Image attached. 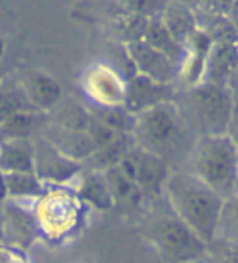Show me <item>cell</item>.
Returning <instances> with one entry per match:
<instances>
[{
	"label": "cell",
	"instance_id": "cell-21",
	"mask_svg": "<svg viewBox=\"0 0 238 263\" xmlns=\"http://www.w3.org/2000/svg\"><path fill=\"white\" fill-rule=\"evenodd\" d=\"M142 40L147 44H150L152 48H155L162 54H165L167 58H170L178 67L181 66L183 58H185V46L180 44L170 34V31L165 28V25L162 23L160 16L149 18L147 25H145Z\"/></svg>",
	"mask_w": 238,
	"mask_h": 263
},
{
	"label": "cell",
	"instance_id": "cell-25",
	"mask_svg": "<svg viewBox=\"0 0 238 263\" xmlns=\"http://www.w3.org/2000/svg\"><path fill=\"white\" fill-rule=\"evenodd\" d=\"M33 110L25 97L18 77H0V121L7 120L16 113Z\"/></svg>",
	"mask_w": 238,
	"mask_h": 263
},
{
	"label": "cell",
	"instance_id": "cell-39",
	"mask_svg": "<svg viewBox=\"0 0 238 263\" xmlns=\"http://www.w3.org/2000/svg\"><path fill=\"white\" fill-rule=\"evenodd\" d=\"M185 263H207L204 260V257H201V258H196V260H191V261H185Z\"/></svg>",
	"mask_w": 238,
	"mask_h": 263
},
{
	"label": "cell",
	"instance_id": "cell-14",
	"mask_svg": "<svg viewBox=\"0 0 238 263\" xmlns=\"http://www.w3.org/2000/svg\"><path fill=\"white\" fill-rule=\"evenodd\" d=\"M212 43L214 41L210 40V36L203 28H199L185 44V58L180 66L178 77V82L183 88L193 87L203 80L206 59L212 48Z\"/></svg>",
	"mask_w": 238,
	"mask_h": 263
},
{
	"label": "cell",
	"instance_id": "cell-22",
	"mask_svg": "<svg viewBox=\"0 0 238 263\" xmlns=\"http://www.w3.org/2000/svg\"><path fill=\"white\" fill-rule=\"evenodd\" d=\"M44 113L28 110L16 113L0 121V141L10 139H34L41 124L44 123Z\"/></svg>",
	"mask_w": 238,
	"mask_h": 263
},
{
	"label": "cell",
	"instance_id": "cell-30",
	"mask_svg": "<svg viewBox=\"0 0 238 263\" xmlns=\"http://www.w3.org/2000/svg\"><path fill=\"white\" fill-rule=\"evenodd\" d=\"M116 2L124 13L149 20V18L160 16L170 0H116Z\"/></svg>",
	"mask_w": 238,
	"mask_h": 263
},
{
	"label": "cell",
	"instance_id": "cell-15",
	"mask_svg": "<svg viewBox=\"0 0 238 263\" xmlns=\"http://www.w3.org/2000/svg\"><path fill=\"white\" fill-rule=\"evenodd\" d=\"M238 64V44L236 43H212L201 82L217 87H227L233 70Z\"/></svg>",
	"mask_w": 238,
	"mask_h": 263
},
{
	"label": "cell",
	"instance_id": "cell-40",
	"mask_svg": "<svg viewBox=\"0 0 238 263\" xmlns=\"http://www.w3.org/2000/svg\"><path fill=\"white\" fill-rule=\"evenodd\" d=\"M235 192H238V165H236V190Z\"/></svg>",
	"mask_w": 238,
	"mask_h": 263
},
{
	"label": "cell",
	"instance_id": "cell-13",
	"mask_svg": "<svg viewBox=\"0 0 238 263\" xmlns=\"http://www.w3.org/2000/svg\"><path fill=\"white\" fill-rule=\"evenodd\" d=\"M18 80H20L25 97L34 111L49 115L62 102L61 84L43 70H26L25 74L18 77Z\"/></svg>",
	"mask_w": 238,
	"mask_h": 263
},
{
	"label": "cell",
	"instance_id": "cell-5",
	"mask_svg": "<svg viewBox=\"0 0 238 263\" xmlns=\"http://www.w3.org/2000/svg\"><path fill=\"white\" fill-rule=\"evenodd\" d=\"M175 103L196 136L225 134L233 113V98L227 87L199 82L176 93Z\"/></svg>",
	"mask_w": 238,
	"mask_h": 263
},
{
	"label": "cell",
	"instance_id": "cell-32",
	"mask_svg": "<svg viewBox=\"0 0 238 263\" xmlns=\"http://www.w3.org/2000/svg\"><path fill=\"white\" fill-rule=\"evenodd\" d=\"M0 263H33L25 250L0 243Z\"/></svg>",
	"mask_w": 238,
	"mask_h": 263
},
{
	"label": "cell",
	"instance_id": "cell-33",
	"mask_svg": "<svg viewBox=\"0 0 238 263\" xmlns=\"http://www.w3.org/2000/svg\"><path fill=\"white\" fill-rule=\"evenodd\" d=\"M227 134L230 136V139L235 142V146L238 147V106L233 108L230 123H228V128H227Z\"/></svg>",
	"mask_w": 238,
	"mask_h": 263
},
{
	"label": "cell",
	"instance_id": "cell-11",
	"mask_svg": "<svg viewBox=\"0 0 238 263\" xmlns=\"http://www.w3.org/2000/svg\"><path fill=\"white\" fill-rule=\"evenodd\" d=\"M126 51L129 56L135 74L149 77L160 84H178L180 67L165 54L152 48L144 40L126 43Z\"/></svg>",
	"mask_w": 238,
	"mask_h": 263
},
{
	"label": "cell",
	"instance_id": "cell-9",
	"mask_svg": "<svg viewBox=\"0 0 238 263\" xmlns=\"http://www.w3.org/2000/svg\"><path fill=\"white\" fill-rule=\"evenodd\" d=\"M34 146V174L46 186H72L84 164L67 157L56 146L44 138L36 136L33 139Z\"/></svg>",
	"mask_w": 238,
	"mask_h": 263
},
{
	"label": "cell",
	"instance_id": "cell-4",
	"mask_svg": "<svg viewBox=\"0 0 238 263\" xmlns=\"http://www.w3.org/2000/svg\"><path fill=\"white\" fill-rule=\"evenodd\" d=\"M186 170L222 198L236 190L238 147L225 134L197 136L185 159Z\"/></svg>",
	"mask_w": 238,
	"mask_h": 263
},
{
	"label": "cell",
	"instance_id": "cell-10",
	"mask_svg": "<svg viewBox=\"0 0 238 263\" xmlns=\"http://www.w3.org/2000/svg\"><path fill=\"white\" fill-rule=\"evenodd\" d=\"M33 203L16 201V199H8V198L0 201V214H2V226H4V243L26 250L36 240L41 239L38 224H36L34 211H33Z\"/></svg>",
	"mask_w": 238,
	"mask_h": 263
},
{
	"label": "cell",
	"instance_id": "cell-37",
	"mask_svg": "<svg viewBox=\"0 0 238 263\" xmlns=\"http://www.w3.org/2000/svg\"><path fill=\"white\" fill-rule=\"evenodd\" d=\"M4 54H5V40L0 36V59L4 58Z\"/></svg>",
	"mask_w": 238,
	"mask_h": 263
},
{
	"label": "cell",
	"instance_id": "cell-24",
	"mask_svg": "<svg viewBox=\"0 0 238 263\" xmlns=\"http://www.w3.org/2000/svg\"><path fill=\"white\" fill-rule=\"evenodd\" d=\"M132 146H134V139L131 134H119L111 142H108L106 146L100 147L98 151L91 154L84 162V165H87V168L98 170V172L116 167Z\"/></svg>",
	"mask_w": 238,
	"mask_h": 263
},
{
	"label": "cell",
	"instance_id": "cell-19",
	"mask_svg": "<svg viewBox=\"0 0 238 263\" xmlns=\"http://www.w3.org/2000/svg\"><path fill=\"white\" fill-rule=\"evenodd\" d=\"M160 20L173 38L183 46L199 30L197 13L181 0H170L160 15Z\"/></svg>",
	"mask_w": 238,
	"mask_h": 263
},
{
	"label": "cell",
	"instance_id": "cell-7",
	"mask_svg": "<svg viewBox=\"0 0 238 263\" xmlns=\"http://www.w3.org/2000/svg\"><path fill=\"white\" fill-rule=\"evenodd\" d=\"M131 181L139 186L149 199L160 198L171 165L162 157L134 146L116 165Z\"/></svg>",
	"mask_w": 238,
	"mask_h": 263
},
{
	"label": "cell",
	"instance_id": "cell-3",
	"mask_svg": "<svg viewBox=\"0 0 238 263\" xmlns=\"http://www.w3.org/2000/svg\"><path fill=\"white\" fill-rule=\"evenodd\" d=\"M141 234L162 263H185L204 255L206 242L170 210L163 196L158 208L145 211Z\"/></svg>",
	"mask_w": 238,
	"mask_h": 263
},
{
	"label": "cell",
	"instance_id": "cell-23",
	"mask_svg": "<svg viewBox=\"0 0 238 263\" xmlns=\"http://www.w3.org/2000/svg\"><path fill=\"white\" fill-rule=\"evenodd\" d=\"M5 198L16 201H36L44 192L46 186L34 172H20V174L4 175Z\"/></svg>",
	"mask_w": 238,
	"mask_h": 263
},
{
	"label": "cell",
	"instance_id": "cell-29",
	"mask_svg": "<svg viewBox=\"0 0 238 263\" xmlns=\"http://www.w3.org/2000/svg\"><path fill=\"white\" fill-rule=\"evenodd\" d=\"M203 257L207 263H238V240L214 237L206 243Z\"/></svg>",
	"mask_w": 238,
	"mask_h": 263
},
{
	"label": "cell",
	"instance_id": "cell-26",
	"mask_svg": "<svg viewBox=\"0 0 238 263\" xmlns=\"http://www.w3.org/2000/svg\"><path fill=\"white\" fill-rule=\"evenodd\" d=\"M90 115L93 120L106 126L117 134H132L135 124V115H132L124 105L116 106H96L90 108Z\"/></svg>",
	"mask_w": 238,
	"mask_h": 263
},
{
	"label": "cell",
	"instance_id": "cell-2",
	"mask_svg": "<svg viewBox=\"0 0 238 263\" xmlns=\"http://www.w3.org/2000/svg\"><path fill=\"white\" fill-rule=\"evenodd\" d=\"M131 136L135 146L162 157L170 165L176 157L185 156L186 159L196 139L175 100L135 115Z\"/></svg>",
	"mask_w": 238,
	"mask_h": 263
},
{
	"label": "cell",
	"instance_id": "cell-38",
	"mask_svg": "<svg viewBox=\"0 0 238 263\" xmlns=\"http://www.w3.org/2000/svg\"><path fill=\"white\" fill-rule=\"evenodd\" d=\"M0 243H4V226H2V214H0Z\"/></svg>",
	"mask_w": 238,
	"mask_h": 263
},
{
	"label": "cell",
	"instance_id": "cell-16",
	"mask_svg": "<svg viewBox=\"0 0 238 263\" xmlns=\"http://www.w3.org/2000/svg\"><path fill=\"white\" fill-rule=\"evenodd\" d=\"M72 188H74L77 196L82 199V203L90 208V210L105 213L114 208L103 172L84 168L77 177V180L72 183Z\"/></svg>",
	"mask_w": 238,
	"mask_h": 263
},
{
	"label": "cell",
	"instance_id": "cell-28",
	"mask_svg": "<svg viewBox=\"0 0 238 263\" xmlns=\"http://www.w3.org/2000/svg\"><path fill=\"white\" fill-rule=\"evenodd\" d=\"M215 237L238 240V192H233L224 198Z\"/></svg>",
	"mask_w": 238,
	"mask_h": 263
},
{
	"label": "cell",
	"instance_id": "cell-27",
	"mask_svg": "<svg viewBox=\"0 0 238 263\" xmlns=\"http://www.w3.org/2000/svg\"><path fill=\"white\" fill-rule=\"evenodd\" d=\"M51 113H54L52 124L70 131H87L91 121L90 110H85V108H82L74 102H67V103L61 102Z\"/></svg>",
	"mask_w": 238,
	"mask_h": 263
},
{
	"label": "cell",
	"instance_id": "cell-20",
	"mask_svg": "<svg viewBox=\"0 0 238 263\" xmlns=\"http://www.w3.org/2000/svg\"><path fill=\"white\" fill-rule=\"evenodd\" d=\"M0 172L4 175L34 172L33 139L0 141Z\"/></svg>",
	"mask_w": 238,
	"mask_h": 263
},
{
	"label": "cell",
	"instance_id": "cell-6",
	"mask_svg": "<svg viewBox=\"0 0 238 263\" xmlns=\"http://www.w3.org/2000/svg\"><path fill=\"white\" fill-rule=\"evenodd\" d=\"M87 210L72 186H48L33 203L41 237L51 242L74 237L84 226Z\"/></svg>",
	"mask_w": 238,
	"mask_h": 263
},
{
	"label": "cell",
	"instance_id": "cell-34",
	"mask_svg": "<svg viewBox=\"0 0 238 263\" xmlns=\"http://www.w3.org/2000/svg\"><path fill=\"white\" fill-rule=\"evenodd\" d=\"M227 88H228V92H230V95H232V98H233L235 106H238V64H236V67H235V70H233V74H232L230 80H228Z\"/></svg>",
	"mask_w": 238,
	"mask_h": 263
},
{
	"label": "cell",
	"instance_id": "cell-36",
	"mask_svg": "<svg viewBox=\"0 0 238 263\" xmlns=\"http://www.w3.org/2000/svg\"><path fill=\"white\" fill-rule=\"evenodd\" d=\"M5 199V186H4V174L0 172V201Z\"/></svg>",
	"mask_w": 238,
	"mask_h": 263
},
{
	"label": "cell",
	"instance_id": "cell-12",
	"mask_svg": "<svg viewBox=\"0 0 238 263\" xmlns=\"http://www.w3.org/2000/svg\"><path fill=\"white\" fill-rule=\"evenodd\" d=\"M176 93V85L160 84L141 74H134L127 79L124 106L132 115H139L160 103L173 102Z\"/></svg>",
	"mask_w": 238,
	"mask_h": 263
},
{
	"label": "cell",
	"instance_id": "cell-18",
	"mask_svg": "<svg viewBox=\"0 0 238 263\" xmlns=\"http://www.w3.org/2000/svg\"><path fill=\"white\" fill-rule=\"evenodd\" d=\"M44 138L52 146H56L62 154H66L67 157L80 162V164H84L91 154L95 152V146L91 142L90 136L87 134V131H70L52 124L44 133Z\"/></svg>",
	"mask_w": 238,
	"mask_h": 263
},
{
	"label": "cell",
	"instance_id": "cell-31",
	"mask_svg": "<svg viewBox=\"0 0 238 263\" xmlns=\"http://www.w3.org/2000/svg\"><path fill=\"white\" fill-rule=\"evenodd\" d=\"M233 0H199L201 10L206 16H225Z\"/></svg>",
	"mask_w": 238,
	"mask_h": 263
},
{
	"label": "cell",
	"instance_id": "cell-8",
	"mask_svg": "<svg viewBox=\"0 0 238 263\" xmlns=\"http://www.w3.org/2000/svg\"><path fill=\"white\" fill-rule=\"evenodd\" d=\"M127 79L106 61L90 64L80 77V88L96 106L124 105Z\"/></svg>",
	"mask_w": 238,
	"mask_h": 263
},
{
	"label": "cell",
	"instance_id": "cell-41",
	"mask_svg": "<svg viewBox=\"0 0 238 263\" xmlns=\"http://www.w3.org/2000/svg\"><path fill=\"white\" fill-rule=\"evenodd\" d=\"M78 263H98V261H91V260H85V261H78Z\"/></svg>",
	"mask_w": 238,
	"mask_h": 263
},
{
	"label": "cell",
	"instance_id": "cell-17",
	"mask_svg": "<svg viewBox=\"0 0 238 263\" xmlns=\"http://www.w3.org/2000/svg\"><path fill=\"white\" fill-rule=\"evenodd\" d=\"M103 175L114 208H124V210L129 211H137L142 210L144 204L149 201V198L145 196L142 190L134 181L127 178L117 167L103 170Z\"/></svg>",
	"mask_w": 238,
	"mask_h": 263
},
{
	"label": "cell",
	"instance_id": "cell-1",
	"mask_svg": "<svg viewBox=\"0 0 238 263\" xmlns=\"http://www.w3.org/2000/svg\"><path fill=\"white\" fill-rule=\"evenodd\" d=\"M162 196L188 228L203 242L215 237L224 198L204 181L185 170H173L162 190Z\"/></svg>",
	"mask_w": 238,
	"mask_h": 263
},
{
	"label": "cell",
	"instance_id": "cell-35",
	"mask_svg": "<svg viewBox=\"0 0 238 263\" xmlns=\"http://www.w3.org/2000/svg\"><path fill=\"white\" fill-rule=\"evenodd\" d=\"M225 16H227V20L230 22L235 33L238 34V0H233V4L230 5V8H228Z\"/></svg>",
	"mask_w": 238,
	"mask_h": 263
}]
</instances>
